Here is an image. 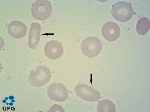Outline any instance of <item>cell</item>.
Returning a JSON list of instances; mask_svg holds the SVG:
<instances>
[{
  "mask_svg": "<svg viewBox=\"0 0 150 112\" xmlns=\"http://www.w3.org/2000/svg\"><path fill=\"white\" fill-rule=\"evenodd\" d=\"M51 73L47 67L40 66L31 70L29 76L28 81L35 87H41L46 85L50 80Z\"/></svg>",
  "mask_w": 150,
  "mask_h": 112,
  "instance_id": "6da1fadb",
  "label": "cell"
},
{
  "mask_svg": "<svg viewBox=\"0 0 150 112\" xmlns=\"http://www.w3.org/2000/svg\"><path fill=\"white\" fill-rule=\"evenodd\" d=\"M134 10L132 6L127 2L120 1L112 6L111 13L115 19L119 22H127L132 18Z\"/></svg>",
  "mask_w": 150,
  "mask_h": 112,
  "instance_id": "7a4b0ae2",
  "label": "cell"
},
{
  "mask_svg": "<svg viewBox=\"0 0 150 112\" xmlns=\"http://www.w3.org/2000/svg\"><path fill=\"white\" fill-rule=\"evenodd\" d=\"M53 9L50 2L47 0L35 1L31 7V14L33 18L40 21L45 20L51 15Z\"/></svg>",
  "mask_w": 150,
  "mask_h": 112,
  "instance_id": "3957f363",
  "label": "cell"
},
{
  "mask_svg": "<svg viewBox=\"0 0 150 112\" xmlns=\"http://www.w3.org/2000/svg\"><path fill=\"white\" fill-rule=\"evenodd\" d=\"M103 46V44L99 38L91 37L86 38L82 41L81 44V49L84 56L89 58H93L100 54Z\"/></svg>",
  "mask_w": 150,
  "mask_h": 112,
  "instance_id": "277c9868",
  "label": "cell"
},
{
  "mask_svg": "<svg viewBox=\"0 0 150 112\" xmlns=\"http://www.w3.org/2000/svg\"><path fill=\"white\" fill-rule=\"evenodd\" d=\"M74 90L79 98L88 102H96L101 98V94L98 91L85 84L77 85Z\"/></svg>",
  "mask_w": 150,
  "mask_h": 112,
  "instance_id": "5b68a950",
  "label": "cell"
},
{
  "mask_svg": "<svg viewBox=\"0 0 150 112\" xmlns=\"http://www.w3.org/2000/svg\"><path fill=\"white\" fill-rule=\"evenodd\" d=\"M48 96L50 99L58 102H63L68 97V91L62 84L54 83L47 88Z\"/></svg>",
  "mask_w": 150,
  "mask_h": 112,
  "instance_id": "8992f818",
  "label": "cell"
},
{
  "mask_svg": "<svg viewBox=\"0 0 150 112\" xmlns=\"http://www.w3.org/2000/svg\"><path fill=\"white\" fill-rule=\"evenodd\" d=\"M45 55L51 60H56L60 58L64 53V48L61 42L56 40L49 41L44 49Z\"/></svg>",
  "mask_w": 150,
  "mask_h": 112,
  "instance_id": "52a82bcc",
  "label": "cell"
},
{
  "mask_svg": "<svg viewBox=\"0 0 150 112\" xmlns=\"http://www.w3.org/2000/svg\"><path fill=\"white\" fill-rule=\"evenodd\" d=\"M101 32L104 39L109 42L117 40L121 34L118 25L112 22H107L103 25Z\"/></svg>",
  "mask_w": 150,
  "mask_h": 112,
  "instance_id": "ba28073f",
  "label": "cell"
},
{
  "mask_svg": "<svg viewBox=\"0 0 150 112\" xmlns=\"http://www.w3.org/2000/svg\"><path fill=\"white\" fill-rule=\"evenodd\" d=\"M7 29L8 33L12 38L21 39L26 35L28 27L21 21H13L8 24Z\"/></svg>",
  "mask_w": 150,
  "mask_h": 112,
  "instance_id": "9c48e42d",
  "label": "cell"
},
{
  "mask_svg": "<svg viewBox=\"0 0 150 112\" xmlns=\"http://www.w3.org/2000/svg\"><path fill=\"white\" fill-rule=\"evenodd\" d=\"M41 28L39 24L33 23L31 25L28 37V45L30 49L35 50L40 40Z\"/></svg>",
  "mask_w": 150,
  "mask_h": 112,
  "instance_id": "30bf717a",
  "label": "cell"
},
{
  "mask_svg": "<svg viewBox=\"0 0 150 112\" xmlns=\"http://www.w3.org/2000/svg\"><path fill=\"white\" fill-rule=\"evenodd\" d=\"M149 20L146 17H142L139 20L137 24L136 31L140 35H144L150 30Z\"/></svg>",
  "mask_w": 150,
  "mask_h": 112,
  "instance_id": "8fae6325",
  "label": "cell"
},
{
  "mask_svg": "<svg viewBox=\"0 0 150 112\" xmlns=\"http://www.w3.org/2000/svg\"><path fill=\"white\" fill-rule=\"evenodd\" d=\"M97 110L98 112H115L116 111V106L112 101L108 99L103 100L98 103Z\"/></svg>",
  "mask_w": 150,
  "mask_h": 112,
  "instance_id": "7c38bea8",
  "label": "cell"
},
{
  "mask_svg": "<svg viewBox=\"0 0 150 112\" xmlns=\"http://www.w3.org/2000/svg\"><path fill=\"white\" fill-rule=\"evenodd\" d=\"M49 112H65L63 108L60 105H54L49 109Z\"/></svg>",
  "mask_w": 150,
  "mask_h": 112,
  "instance_id": "4fadbf2b",
  "label": "cell"
}]
</instances>
